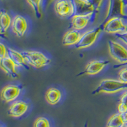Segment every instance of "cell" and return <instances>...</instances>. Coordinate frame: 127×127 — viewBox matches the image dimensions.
I'll list each match as a JSON object with an SVG mask.
<instances>
[{
	"label": "cell",
	"instance_id": "6da1fadb",
	"mask_svg": "<svg viewBox=\"0 0 127 127\" xmlns=\"http://www.w3.org/2000/svg\"><path fill=\"white\" fill-rule=\"evenodd\" d=\"M127 90V83L120 79H102L97 88L92 92V94H114L120 91Z\"/></svg>",
	"mask_w": 127,
	"mask_h": 127
},
{
	"label": "cell",
	"instance_id": "7a4b0ae2",
	"mask_svg": "<svg viewBox=\"0 0 127 127\" xmlns=\"http://www.w3.org/2000/svg\"><path fill=\"white\" fill-rule=\"evenodd\" d=\"M22 54L24 56L27 63L36 69L44 67L51 62L50 59L38 51H24Z\"/></svg>",
	"mask_w": 127,
	"mask_h": 127
},
{
	"label": "cell",
	"instance_id": "3957f363",
	"mask_svg": "<svg viewBox=\"0 0 127 127\" xmlns=\"http://www.w3.org/2000/svg\"><path fill=\"white\" fill-rule=\"evenodd\" d=\"M101 26L89 29L84 33L81 34L80 39L75 45L76 48L77 50L84 49L90 47L92 45H94V43L97 41L100 32L103 31V27Z\"/></svg>",
	"mask_w": 127,
	"mask_h": 127
},
{
	"label": "cell",
	"instance_id": "277c9868",
	"mask_svg": "<svg viewBox=\"0 0 127 127\" xmlns=\"http://www.w3.org/2000/svg\"><path fill=\"white\" fill-rule=\"evenodd\" d=\"M107 45L109 54L111 58L120 64H127V49L126 48L118 42L113 40H109Z\"/></svg>",
	"mask_w": 127,
	"mask_h": 127
},
{
	"label": "cell",
	"instance_id": "5b68a950",
	"mask_svg": "<svg viewBox=\"0 0 127 127\" xmlns=\"http://www.w3.org/2000/svg\"><path fill=\"white\" fill-rule=\"evenodd\" d=\"M127 24H125L123 19L118 16H112L102 25L103 31L108 34H118L125 32Z\"/></svg>",
	"mask_w": 127,
	"mask_h": 127
},
{
	"label": "cell",
	"instance_id": "8992f818",
	"mask_svg": "<svg viewBox=\"0 0 127 127\" xmlns=\"http://www.w3.org/2000/svg\"><path fill=\"white\" fill-rule=\"evenodd\" d=\"M75 6V14L91 16L92 23L97 20V12L94 6L87 0H72Z\"/></svg>",
	"mask_w": 127,
	"mask_h": 127
},
{
	"label": "cell",
	"instance_id": "52a82bcc",
	"mask_svg": "<svg viewBox=\"0 0 127 127\" xmlns=\"http://www.w3.org/2000/svg\"><path fill=\"white\" fill-rule=\"evenodd\" d=\"M54 9L61 17H70L75 14V6L72 0H57Z\"/></svg>",
	"mask_w": 127,
	"mask_h": 127
},
{
	"label": "cell",
	"instance_id": "ba28073f",
	"mask_svg": "<svg viewBox=\"0 0 127 127\" xmlns=\"http://www.w3.org/2000/svg\"><path fill=\"white\" fill-rule=\"evenodd\" d=\"M22 90V87L15 85H8L2 89L1 98L5 103H10L15 101Z\"/></svg>",
	"mask_w": 127,
	"mask_h": 127
},
{
	"label": "cell",
	"instance_id": "9c48e42d",
	"mask_svg": "<svg viewBox=\"0 0 127 127\" xmlns=\"http://www.w3.org/2000/svg\"><path fill=\"white\" fill-rule=\"evenodd\" d=\"M109 64L108 61H90L86 66L85 69L79 75H96L99 72H101L105 67Z\"/></svg>",
	"mask_w": 127,
	"mask_h": 127
},
{
	"label": "cell",
	"instance_id": "30bf717a",
	"mask_svg": "<svg viewBox=\"0 0 127 127\" xmlns=\"http://www.w3.org/2000/svg\"><path fill=\"white\" fill-rule=\"evenodd\" d=\"M12 29L15 34L18 37H22L28 30V22L22 16L17 15L12 20L11 24Z\"/></svg>",
	"mask_w": 127,
	"mask_h": 127
},
{
	"label": "cell",
	"instance_id": "8fae6325",
	"mask_svg": "<svg viewBox=\"0 0 127 127\" xmlns=\"http://www.w3.org/2000/svg\"><path fill=\"white\" fill-rule=\"evenodd\" d=\"M29 105L26 102L17 100L12 103L8 110V116L13 118H19L27 112Z\"/></svg>",
	"mask_w": 127,
	"mask_h": 127
},
{
	"label": "cell",
	"instance_id": "7c38bea8",
	"mask_svg": "<svg viewBox=\"0 0 127 127\" xmlns=\"http://www.w3.org/2000/svg\"><path fill=\"white\" fill-rule=\"evenodd\" d=\"M0 65L1 69L10 78L15 79L18 77V74L16 69L15 64L8 55L5 57L0 59Z\"/></svg>",
	"mask_w": 127,
	"mask_h": 127
},
{
	"label": "cell",
	"instance_id": "4fadbf2b",
	"mask_svg": "<svg viewBox=\"0 0 127 127\" xmlns=\"http://www.w3.org/2000/svg\"><path fill=\"white\" fill-rule=\"evenodd\" d=\"M91 16L74 14L71 17V26L74 29L81 31L91 22Z\"/></svg>",
	"mask_w": 127,
	"mask_h": 127
},
{
	"label": "cell",
	"instance_id": "5bb4252c",
	"mask_svg": "<svg viewBox=\"0 0 127 127\" xmlns=\"http://www.w3.org/2000/svg\"><path fill=\"white\" fill-rule=\"evenodd\" d=\"M81 34L78 30L68 31L62 38V44L64 46H75L80 39Z\"/></svg>",
	"mask_w": 127,
	"mask_h": 127
},
{
	"label": "cell",
	"instance_id": "9a60e30c",
	"mask_svg": "<svg viewBox=\"0 0 127 127\" xmlns=\"http://www.w3.org/2000/svg\"><path fill=\"white\" fill-rule=\"evenodd\" d=\"M8 55L14 62L17 67H24L26 69H29V67L27 65V62L26 61L24 56L22 53H20L18 51H16L12 48L8 49Z\"/></svg>",
	"mask_w": 127,
	"mask_h": 127
},
{
	"label": "cell",
	"instance_id": "2e32d148",
	"mask_svg": "<svg viewBox=\"0 0 127 127\" xmlns=\"http://www.w3.org/2000/svg\"><path fill=\"white\" fill-rule=\"evenodd\" d=\"M62 98V94L59 90L54 87L48 89L45 94V99L46 102L52 105L57 104Z\"/></svg>",
	"mask_w": 127,
	"mask_h": 127
},
{
	"label": "cell",
	"instance_id": "e0dca14e",
	"mask_svg": "<svg viewBox=\"0 0 127 127\" xmlns=\"http://www.w3.org/2000/svg\"><path fill=\"white\" fill-rule=\"evenodd\" d=\"M12 20L5 10H2L0 13V30L1 34L6 33L12 24Z\"/></svg>",
	"mask_w": 127,
	"mask_h": 127
},
{
	"label": "cell",
	"instance_id": "ac0fdd59",
	"mask_svg": "<svg viewBox=\"0 0 127 127\" xmlns=\"http://www.w3.org/2000/svg\"><path fill=\"white\" fill-rule=\"evenodd\" d=\"M125 125L120 113L113 114L107 120L106 126L108 127H122Z\"/></svg>",
	"mask_w": 127,
	"mask_h": 127
},
{
	"label": "cell",
	"instance_id": "d6986e66",
	"mask_svg": "<svg viewBox=\"0 0 127 127\" xmlns=\"http://www.w3.org/2000/svg\"><path fill=\"white\" fill-rule=\"evenodd\" d=\"M26 1L29 4V6L32 8V9L33 10L36 17L39 19H41L42 17V0H26Z\"/></svg>",
	"mask_w": 127,
	"mask_h": 127
},
{
	"label": "cell",
	"instance_id": "ffe728a7",
	"mask_svg": "<svg viewBox=\"0 0 127 127\" xmlns=\"http://www.w3.org/2000/svg\"><path fill=\"white\" fill-rule=\"evenodd\" d=\"M127 111V90L121 94L120 102L118 105V112L120 114Z\"/></svg>",
	"mask_w": 127,
	"mask_h": 127
},
{
	"label": "cell",
	"instance_id": "44dd1931",
	"mask_svg": "<svg viewBox=\"0 0 127 127\" xmlns=\"http://www.w3.org/2000/svg\"><path fill=\"white\" fill-rule=\"evenodd\" d=\"M50 126V121L47 118L44 117H39L36 119L34 123V127H48Z\"/></svg>",
	"mask_w": 127,
	"mask_h": 127
},
{
	"label": "cell",
	"instance_id": "7402d4cb",
	"mask_svg": "<svg viewBox=\"0 0 127 127\" xmlns=\"http://www.w3.org/2000/svg\"><path fill=\"white\" fill-rule=\"evenodd\" d=\"M118 79L125 83H127V67L121 69L118 74Z\"/></svg>",
	"mask_w": 127,
	"mask_h": 127
},
{
	"label": "cell",
	"instance_id": "603a6c76",
	"mask_svg": "<svg viewBox=\"0 0 127 127\" xmlns=\"http://www.w3.org/2000/svg\"><path fill=\"white\" fill-rule=\"evenodd\" d=\"M8 55V50L3 43L0 44V59Z\"/></svg>",
	"mask_w": 127,
	"mask_h": 127
},
{
	"label": "cell",
	"instance_id": "cb8c5ba5",
	"mask_svg": "<svg viewBox=\"0 0 127 127\" xmlns=\"http://www.w3.org/2000/svg\"><path fill=\"white\" fill-rule=\"evenodd\" d=\"M116 38L121 40L123 43L127 46V32H121V33L116 34Z\"/></svg>",
	"mask_w": 127,
	"mask_h": 127
},
{
	"label": "cell",
	"instance_id": "d4e9b609",
	"mask_svg": "<svg viewBox=\"0 0 127 127\" xmlns=\"http://www.w3.org/2000/svg\"><path fill=\"white\" fill-rule=\"evenodd\" d=\"M121 3L123 6V16H125L126 12L127 10V0H121Z\"/></svg>",
	"mask_w": 127,
	"mask_h": 127
},
{
	"label": "cell",
	"instance_id": "484cf974",
	"mask_svg": "<svg viewBox=\"0 0 127 127\" xmlns=\"http://www.w3.org/2000/svg\"><path fill=\"white\" fill-rule=\"evenodd\" d=\"M121 117H122V119H123V121L125 125H127V112H125V113L121 114Z\"/></svg>",
	"mask_w": 127,
	"mask_h": 127
},
{
	"label": "cell",
	"instance_id": "4316f807",
	"mask_svg": "<svg viewBox=\"0 0 127 127\" xmlns=\"http://www.w3.org/2000/svg\"><path fill=\"white\" fill-rule=\"evenodd\" d=\"M125 32H127V31H126Z\"/></svg>",
	"mask_w": 127,
	"mask_h": 127
}]
</instances>
